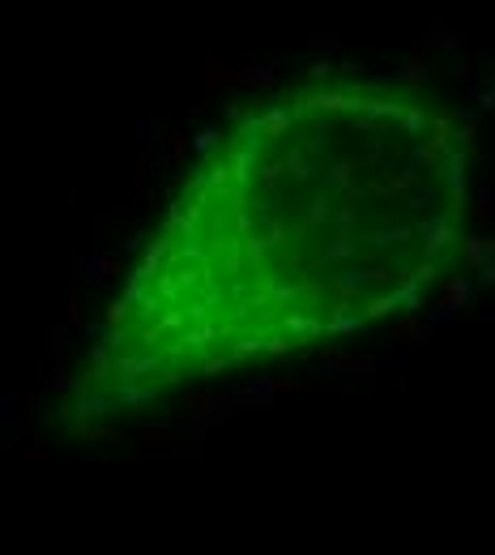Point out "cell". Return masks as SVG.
<instances>
[{
  "instance_id": "cell-1",
  "label": "cell",
  "mask_w": 495,
  "mask_h": 555,
  "mask_svg": "<svg viewBox=\"0 0 495 555\" xmlns=\"http://www.w3.org/2000/svg\"><path fill=\"white\" fill-rule=\"evenodd\" d=\"M427 338H431V329H427V325H418V316H414V312H406V316H397V320H393V342H397V346H423Z\"/></svg>"
},
{
  "instance_id": "cell-2",
  "label": "cell",
  "mask_w": 495,
  "mask_h": 555,
  "mask_svg": "<svg viewBox=\"0 0 495 555\" xmlns=\"http://www.w3.org/2000/svg\"><path fill=\"white\" fill-rule=\"evenodd\" d=\"M465 299H469V282L457 273V278H449V282L440 286V308L444 312H461L465 308Z\"/></svg>"
},
{
  "instance_id": "cell-3",
  "label": "cell",
  "mask_w": 495,
  "mask_h": 555,
  "mask_svg": "<svg viewBox=\"0 0 495 555\" xmlns=\"http://www.w3.org/2000/svg\"><path fill=\"white\" fill-rule=\"evenodd\" d=\"M469 201H474V197H469V188H465V184H457V188H453V218H461L469 210Z\"/></svg>"
},
{
  "instance_id": "cell-4",
  "label": "cell",
  "mask_w": 495,
  "mask_h": 555,
  "mask_svg": "<svg viewBox=\"0 0 495 555\" xmlns=\"http://www.w3.org/2000/svg\"><path fill=\"white\" fill-rule=\"evenodd\" d=\"M363 312H367V316H385V312H393V299H371Z\"/></svg>"
},
{
  "instance_id": "cell-5",
  "label": "cell",
  "mask_w": 495,
  "mask_h": 555,
  "mask_svg": "<svg viewBox=\"0 0 495 555\" xmlns=\"http://www.w3.org/2000/svg\"><path fill=\"white\" fill-rule=\"evenodd\" d=\"M389 389H393V393H406V389H410V376H406V372H389Z\"/></svg>"
},
{
  "instance_id": "cell-6",
  "label": "cell",
  "mask_w": 495,
  "mask_h": 555,
  "mask_svg": "<svg viewBox=\"0 0 495 555\" xmlns=\"http://www.w3.org/2000/svg\"><path fill=\"white\" fill-rule=\"evenodd\" d=\"M474 133H478V124H461V128H457L453 137H457V142H461V150H465L469 142H474Z\"/></svg>"
},
{
  "instance_id": "cell-7",
  "label": "cell",
  "mask_w": 495,
  "mask_h": 555,
  "mask_svg": "<svg viewBox=\"0 0 495 555\" xmlns=\"http://www.w3.org/2000/svg\"><path fill=\"white\" fill-rule=\"evenodd\" d=\"M278 389H282V393H308L312 384H308V380H278Z\"/></svg>"
},
{
  "instance_id": "cell-8",
  "label": "cell",
  "mask_w": 495,
  "mask_h": 555,
  "mask_svg": "<svg viewBox=\"0 0 495 555\" xmlns=\"http://www.w3.org/2000/svg\"><path fill=\"white\" fill-rule=\"evenodd\" d=\"M414 278H418V282H431V278H436V265H431V261H423V265L414 269Z\"/></svg>"
}]
</instances>
